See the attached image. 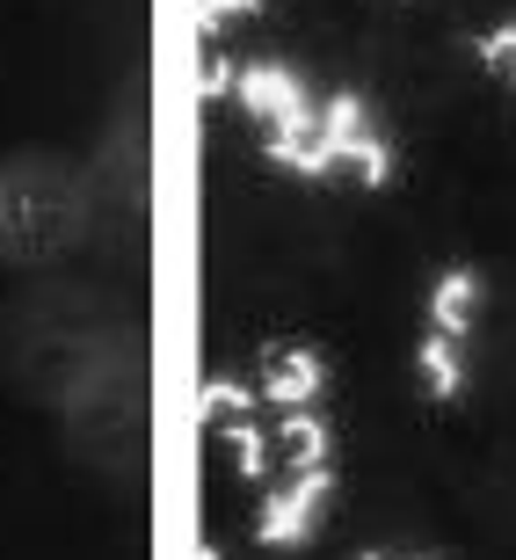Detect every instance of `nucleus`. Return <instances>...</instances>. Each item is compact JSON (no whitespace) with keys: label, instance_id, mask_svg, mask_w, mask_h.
<instances>
[{"label":"nucleus","instance_id":"nucleus-11","mask_svg":"<svg viewBox=\"0 0 516 560\" xmlns=\"http://www.w3.org/2000/svg\"><path fill=\"white\" fill-rule=\"evenodd\" d=\"M480 59H488V66H509V73H516V22H502V30H488V37H480Z\"/></svg>","mask_w":516,"mask_h":560},{"label":"nucleus","instance_id":"nucleus-8","mask_svg":"<svg viewBox=\"0 0 516 560\" xmlns=\"http://www.w3.org/2000/svg\"><path fill=\"white\" fill-rule=\"evenodd\" d=\"M226 452H233V474H248V480H262V474H269V436L255 430V416L226 422Z\"/></svg>","mask_w":516,"mask_h":560},{"label":"nucleus","instance_id":"nucleus-2","mask_svg":"<svg viewBox=\"0 0 516 560\" xmlns=\"http://www.w3.org/2000/svg\"><path fill=\"white\" fill-rule=\"evenodd\" d=\"M328 502H335V466L291 474L284 488L262 502V517H255V546H269V553H291V546H306L313 532H320V517H328Z\"/></svg>","mask_w":516,"mask_h":560},{"label":"nucleus","instance_id":"nucleus-3","mask_svg":"<svg viewBox=\"0 0 516 560\" xmlns=\"http://www.w3.org/2000/svg\"><path fill=\"white\" fill-rule=\"evenodd\" d=\"M320 386H328V357L313 342H269L262 350V400L306 408V400H320Z\"/></svg>","mask_w":516,"mask_h":560},{"label":"nucleus","instance_id":"nucleus-7","mask_svg":"<svg viewBox=\"0 0 516 560\" xmlns=\"http://www.w3.org/2000/svg\"><path fill=\"white\" fill-rule=\"evenodd\" d=\"M241 416H255V394L241 386V378H204V394H197V422H241Z\"/></svg>","mask_w":516,"mask_h":560},{"label":"nucleus","instance_id":"nucleus-10","mask_svg":"<svg viewBox=\"0 0 516 560\" xmlns=\"http://www.w3.org/2000/svg\"><path fill=\"white\" fill-rule=\"evenodd\" d=\"M262 0H197V37H219L233 15H255Z\"/></svg>","mask_w":516,"mask_h":560},{"label":"nucleus","instance_id":"nucleus-4","mask_svg":"<svg viewBox=\"0 0 516 560\" xmlns=\"http://www.w3.org/2000/svg\"><path fill=\"white\" fill-rule=\"evenodd\" d=\"M473 313H480V277L473 270H444L430 284V328L436 335H458V342H466Z\"/></svg>","mask_w":516,"mask_h":560},{"label":"nucleus","instance_id":"nucleus-12","mask_svg":"<svg viewBox=\"0 0 516 560\" xmlns=\"http://www.w3.org/2000/svg\"><path fill=\"white\" fill-rule=\"evenodd\" d=\"M364 560H386V553H364Z\"/></svg>","mask_w":516,"mask_h":560},{"label":"nucleus","instance_id":"nucleus-6","mask_svg":"<svg viewBox=\"0 0 516 560\" xmlns=\"http://www.w3.org/2000/svg\"><path fill=\"white\" fill-rule=\"evenodd\" d=\"M422 378H430V394L436 400H458L466 394V357H458V335H436L422 342Z\"/></svg>","mask_w":516,"mask_h":560},{"label":"nucleus","instance_id":"nucleus-5","mask_svg":"<svg viewBox=\"0 0 516 560\" xmlns=\"http://www.w3.org/2000/svg\"><path fill=\"white\" fill-rule=\"evenodd\" d=\"M284 452H291V474H313L335 458V430L320 408H284Z\"/></svg>","mask_w":516,"mask_h":560},{"label":"nucleus","instance_id":"nucleus-9","mask_svg":"<svg viewBox=\"0 0 516 560\" xmlns=\"http://www.w3.org/2000/svg\"><path fill=\"white\" fill-rule=\"evenodd\" d=\"M233 88H241V66H233L226 51H211V59H204V81H197V95H204V103H226Z\"/></svg>","mask_w":516,"mask_h":560},{"label":"nucleus","instance_id":"nucleus-1","mask_svg":"<svg viewBox=\"0 0 516 560\" xmlns=\"http://www.w3.org/2000/svg\"><path fill=\"white\" fill-rule=\"evenodd\" d=\"M335 167H356V183H372V189H386L392 183V145L372 131V109H364V95H328L320 103V125H313V139H306V153L291 161V175H335Z\"/></svg>","mask_w":516,"mask_h":560}]
</instances>
